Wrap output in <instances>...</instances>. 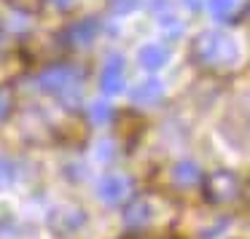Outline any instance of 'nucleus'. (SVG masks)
<instances>
[{"label":"nucleus","instance_id":"7ed1b4c3","mask_svg":"<svg viewBox=\"0 0 250 239\" xmlns=\"http://www.w3.org/2000/svg\"><path fill=\"white\" fill-rule=\"evenodd\" d=\"M83 223H86V210L78 204H60L49 212V228L54 231V237L62 239L78 234L83 228Z\"/></svg>","mask_w":250,"mask_h":239},{"label":"nucleus","instance_id":"0eeeda50","mask_svg":"<svg viewBox=\"0 0 250 239\" xmlns=\"http://www.w3.org/2000/svg\"><path fill=\"white\" fill-rule=\"evenodd\" d=\"M97 33H100V22L97 19H81V22H76L73 27H67V33H65V40L70 46H76V49H81V46H89L94 38H97Z\"/></svg>","mask_w":250,"mask_h":239},{"label":"nucleus","instance_id":"9d476101","mask_svg":"<svg viewBox=\"0 0 250 239\" xmlns=\"http://www.w3.org/2000/svg\"><path fill=\"white\" fill-rule=\"evenodd\" d=\"M137 60L146 70H162L169 60V51L164 49L162 43H146L140 51H137Z\"/></svg>","mask_w":250,"mask_h":239},{"label":"nucleus","instance_id":"f3484780","mask_svg":"<svg viewBox=\"0 0 250 239\" xmlns=\"http://www.w3.org/2000/svg\"><path fill=\"white\" fill-rule=\"evenodd\" d=\"M140 3L143 0H108V11L113 14V17H126V14H132Z\"/></svg>","mask_w":250,"mask_h":239},{"label":"nucleus","instance_id":"412c9836","mask_svg":"<svg viewBox=\"0 0 250 239\" xmlns=\"http://www.w3.org/2000/svg\"><path fill=\"white\" fill-rule=\"evenodd\" d=\"M186 6H191V8H199V6H202V0H186Z\"/></svg>","mask_w":250,"mask_h":239},{"label":"nucleus","instance_id":"6e6552de","mask_svg":"<svg viewBox=\"0 0 250 239\" xmlns=\"http://www.w3.org/2000/svg\"><path fill=\"white\" fill-rule=\"evenodd\" d=\"M148 220H151V204H148V199L132 196L124 207V223L129 228H143Z\"/></svg>","mask_w":250,"mask_h":239},{"label":"nucleus","instance_id":"2eb2a0df","mask_svg":"<svg viewBox=\"0 0 250 239\" xmlns=\"http://www.w3.org/2000/svg\"><path fill=\"white\" fill-rule=\"evenodd\" d=\"M14 180H17V164H14L11 159L0 156V191L11 188Z\"/></svg>","mask_w":250,"mask_h":239},{"label":"nucleus","instance_id":"9b49d317","mask_svg":"<svg viewBox=\"0 0 250 239\" xmlns=\"http://www.w3.org/2000/svg\"><path fill=\"white\" fill-rule=\"evenodd\" d=\"M199 180H202V169L194 161H178L172 167V183L180 185V188H191Z\"/></svg>","mask_w":250,"mask_h":239},{"label":"nucleus","instance_id":"20e7f679","mask_svg":"<svg viewBox=\"0 0 250 239\" xmlns=\"http://www.w3.org/2000/svg\"><path fill=\"white\" fill-rule=\"evenodd\" d=\"M135 196V183L129 175H105L100 180V199L105 204H126Z\"/></svg>","mask_w":250,"mask_h":239},{"label":"nucleus","instance_id":"1a4fd4ad","mask_svg":"<svg viewBox=\"0 0 250 239\" xmlns=\"http://www.w3.org/2000/svg\"><path fill=\"white\" fill-rule=\"evenodd\" d=\"M129 97L135 105H156L159 100L164 97V83L159 81V78H148V81L137 83V86L132 89Z\"/></svg>","mask_w":250,"mask_h":239},{"label":"nucleus","instance_id":"f257e3e1","mask_svg":"<svg viewBox=\"0 0 250 239\" xmlns=\"http://www.w3.org/2000/svg\"><path fill=\"white\" fill-rule=\"evenodd\" d=\"M191 62L212 73H226L237 67L239 49L231 35L221 30H205L191 40Z\"/></svg>","mask_w":250,"mask_h":239},{"label":"nucleus","instance_id":"4468645a","mask_svg":"<svg viewBox=\"0 0 250 239\" xmlns=\"http://www.w3.org/2000/svg\"><path fill=\"white\" fill-rule=\"evenodd\" d=\"M83 137H86V126L83 124H65L60 129V142L78 145V142H83Z\"/></svg>","mask_w":250,"mask_h":239},{"label":"nucleus","instance_id":"a211bd4d","mask_svg":"<svg viewBox=\"0 0 250 239\" xmlns=\"http://www.w3.org/2000/svg\"><path fill=\"white\" fill-rule=\"evenodd\" d=\"M14 105H17V97L8 86H0V121H6L8 116L14 113Z\"/></svg>","mask_w":250,"mask_h":239},{"label":"nucleus","instance_id":"423d86ee","mask_svg":"<svg viewBox=\"0 0 250 239\" xmlns=\"http://www.w3.org/2000/svg\"><path fill=\"white\" fill-rule=\"evenodd\" d=\"M100 89H103L105 94H110V97L124 92V57L113 54L103 65V73H100Z\"/></svg>","mask_w":250,"mask_h":239},{"label":"nucleus","instance_id":"4be33fe9","mask_svg":"<svg viewBox=\"0 0 250 239\" xmlns=\"http://www.w3.org/2000/svg\"><path fill=\"white\" fill-rule=\"evenodd\" d=\"M54 3H57V6H60V8H67V6H70V3H73V0H54Z\"/></svg>","mask_w":250,"mask_h":239},{"label":"nucleus","instance_id":"39448f33","mask_svg":"<svg viewBox=\"0 0 250 239\" xmlns=\"http://www.w3.org/2000/svg\"><path fill=\"white\" fill-rule=\"evenodd\" d=\"M73 83H78V73L73 70L70 65H51L46 67L43 73L38 76V89H43L46 94H62L67 86H73Z\"/></svg>","mask_w":250,"mask_h":239},{"label":"nucleus","instance_id":"aec40b11","mask_svg":"<svg viewBox=\"0 0 250 239\" xmlns=\"http://www.w3.org/2000/svg\"><path fill=\"white\" fill-rule=\"evenodd\" d=\"M113 156H116V151H113V142H110V140H105L103 145H100V151H97V159H100V161H110Z\"/></svg>","mask_w":250,"mask_h":239},{"label":"nucleus","instance_id":"dca6fc26","mask_svg":"<svg viewBox=\"0 0 250 239\" xmlns=\"http://www.w3.org/2000/svg\"><path fill=\"white\" fill-rule=\"evenodd\" d=\"M89 116H92V121H97V124H108V121L113 119V108H110L108 102H103V100H97V102H92V108H89Z\"/></svg>","mask_w":250,"mask_h":239},{"label":"nucleus","instance_id":"f03ea898","mask_svg":"<svg viewBox=\"0 0 250 239\" xmlns=\"http://www.w3.org/2000/svg\"><path fill=\"white\" fill-rule=\"evenodd\" d=\"M205 196L212 204H234L242 196V180L234 169H215L205 178Z\"/></svg>","mask_w":250,"mask_h":239},{"label":"nucleus","instance_id":"ddd939ff","mask_svg":"<svg viewBox=\"0 0 250 239\" xmlns=\"http://www.w3.org/2000/svg\"><path fill=\"white\" fill-rule=\"evenodd\" d=\"M237 0H207V11L218 19V22H231Z\"/></svg>","mask_w":250,"mask_h":239},{"label":"nucleus","instance_id":"6ab92c4d","mask_svg":"<svg viewBox=\"0 0 250 239\" xmlns=\"http://www.w3.org/2000/svg\"><path fill=\"white\" fill-rule=\"evenodd\" d=\"M17 11H24V14H35L41 11V6H43L46 0H8Z\"/></svg>","mask_w":250,"mask_h":239},{"label":"nucleus","instance_id":"f8f14e48","mask_svg":"<svg viewBox=\"0 0 250 239\" xmlns=\"http://www.w3.org/2000/svg\"><path fill=\"white\" fill-rule=\"evenodd\" d=\"M143 126H146V121H143L135 110H126L119 119V135L124 137V142H135L137 137L143 135Z\"/></svg>","mask_w":250,"mask_h":239}]
</instances>
